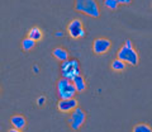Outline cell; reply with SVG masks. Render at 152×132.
Wrapping results in <instances>:
<instances>
[{
    "mask_svg": "<svg viewBox=\"0 0 152 132\" xmlns=\"http://www.w3.org/2000/svg\"><path fill=\"white\" fill-rule=\"evenodd\" d=\"M118 59L122 60L123 62L131 65V66L138 65L140 56H138V54H137V51L133 48L132 41L127 40L126 43L119 48V51H118Z\"/></svg>",
    "mask_w": 152,
    "mask_h": 132,
    "instance_id": "cell-1",
    "label": "cell"
},
{
    "mask_svg": "<svg viewBox=\"0 0 152 132\" xmlns=\"http://www.w3.org/2000/svg\"><path fill=\"white\" fill-rule=\"evenodd\" d=\"M75 10L93 18H98L100 15V9H99L96 0H76Z\"/></svg>",
    "mask_w": 152,
    "mask_h": 132,
    "instance_id": "cell-2",
    "label": "cell"
},
{
    "mask_svg": "<svg viewBox=\"0 0 152 132\" xmlns=\"http://www.w3.org/2000/svg\"><path fill=\"white\" fill-rule=\"evenodd\" d=\"M79 74H80V64L77 60L67 59L61 62V75H62V78L72 80Z\"/></svg>",
    "mask_w": 152,
    "mask_h": 132,
    "instance_id": "cell-3",
    "label": "cell"
},
{
    "mask_svg": "<svg viewBox=\"0 0 152 132\" xmlns=\"http://www.w3.org/2000/svg\"><path fill=\"white\" fill-rule=\"evenodd\" d=\"M57 92H58L60 99H69V98H75L76 95V89L71 80L61 78L57 83Z\"/></svg>",
    "mask_w": 152,
    "mask_h": 132,
    "instance_id": "cell-4",
    "label": "cell"
},
{
    "mask_svg": "<svg viewBox=\"0 0 152 132\" xmlns=\"http://www.w3.org/2000/svg\"><path fill=\"white\" fill-rule=\"evenodd\" d=\"M71 112L72 113H71V116L69 117V125L74 131H77V130H80V127L84 125L85 120H86V114H85V112L79 107H76L75 109H72Z\"/></svg>",
    "mask_w": 152,
    "mask_h": 132,
    "instance_id": "cell-5",
    "label": "cell"
},
{
    "mask_svg": "<svg viewBox=\"0 0 152 132\" xmlns=\"http://www.w3.org/2000/svg\"><path fill=\"white\" fill-rule=\"evenodd\" d=\"M67 33L69 36L71 37V38H83V37H85V29L83 27V22L80 19H74L71 21L69 23L67 26Z\"/></svg>",
    "mask_w": 152,
    "mask_h": 132,
    "instance_id": "cell-6",
    "label": "cell"
},
{
    "mask_svg": "<svg viewBox=\"0 0 152 132\" xmlns=\"http://www.w3.org/2000/svg\"><path fill=\"white\" fill-rule=\"evenodd\" d=\"M112 46V42L107 38H96L93 43V51L96 55H103L109 51Z\"/></svg>",
    "mask_w": 152,
    "mask_h": 132,
    "instance_id": "cell-7",
    "label": "cell"
},
{
    "mask_svg": "<svg viewBox=\"0 0 152 132\" xmlns=\"http://www.w3.org/2000/svg\"><path fill=\"white\" fill-rule=\"evenodd\" d=\"M77 107V100L75 98H69V99H60V102L57 103V108L60 112L67 113Z\"/></svg>",
    "mask_w": 152,
    "mask_h": 132,
    "instance_id": "cell-8",
    "label": "cell"
},
{
    "mask_svg": "<svg viewBox=\"0 0 152 132\" xmlns=\"http://www.w3.org/2000/svg\"><path fill=\"white\" fill-rule=\"evenodd\" d=\"M74 84V87L76 89V92H79V93H83L86 90V81H85V79L81 74H79V75H76V76L71 80Z\"/></svg>",
    "mask_w": 152,
    "mask_h": 132,
    "instance_id": "cell-9",
    "label": "cell"
},
{
    "mask_svg": "<svg viewBox=\"0 0 152 132\" xmlns=\"http://www.w3.org/2000/svg\"><path fill=\"white\" fill-rule=\"evenodd\" d=\"M10 123L13 125V128L23 130V128L26 127V125H27V121H26V118H24L23 116H20V114H15V116H13V117H12Z\"/></svg>",
    "mask_w": 152,
    "mask_h": 132,
    "instance_id": "cell-10",
    "label": "cell"
},
{
    "mask_svg": "<svg viewBox=\"0 0 152 132\" xmlns=\"http://www.w3.org/2000/svg\"><path fill=\"white\" fill-rule=\"evenodd\" d=\"M52 55H53L55 57L57 60H60V61H65V60L69 59L67 51L64 50V48H61V47H57V48H55L53 51H52Z\"/></svg>",
    "mask_w": 152,
    "mask_h": 132,
    "instance_id": "cell-11",
    "label": "cell"
},
{
    "mask_svg": "<svg viewBox=\"0 0 152 132\" xmlns=\"http://www.w3.org/2000/svg\"><path fill=\"white\" fill-rule=\"evenodd\" d=\"M28 37H29L31 40L37 42V41H41L42 40L43 34H42V31L38 27H33V28H31V31L28 32Z\"/></svg>",
    "mask_w": 152,
    "mask_h": 132,
    "instance_id": "cell-12",
    "label": "cell"
},
{
    "mask_svg": "<svg viewBox=\"0 0 152 132\" xmlns=\"http://www.w3.org/2000/svg\"><path fill=\"white\" fill-rule=\"evenodd\" d=\"M110 67H112V70H113V71L121 73V71H123V70H124V69L127 67V64H126V62H123L122 60L117 59V60H114L113 62H112Z\"/></svg>",
    "mask_w": 152,
    "mask_h": 132,
    "instance_id": "cell-13",
    "label": "cell"
},
{
    "mask_svg": "<svg viewBox=\"0 0 152 132\" xmlns=\"http://www.w3.org/2000/svg\"><path fill=\"white\" fill-rule=\"evenodd\" d=\"M22 47H23V50L24 51H31V50H33L36 47V41H33V40L29 38V37H27V38L23 40Z\"/></svg>",
    "mask_w": 152,
    "mask_h": 132,
    "instance_id": "cell-14",
    "label": "cell"
},
{
    "mask_svg": "<svg viewBox=\"0 0 152 132\" xmlns=\"http://www.w3.org/2000/svg\"><path fill=\"white\" fill-rule=\"evenodd\" d=\"M133 132H152L151 127L146 123H140L133 127Z\"/></svg>",
    "mask_w": 152,
    "mask_h": 132,
    "instance_id": "cell-15",
    "label": "cell"
},
{
    "mask_svg": "<svg viewBox=\"0 0 152 132\" xmlns=\"http://www.w3.org/2000/svg\"><path fill=\"white\" fill-rule=\"evenodd\" d=\"M104 4H105V7L109 8L110 10H115V9L118 8V1L117 0H105Z\"/></svg>",
    "mask_w": 152,
    "mask_h": 132,
    "instance_id": "cell-16",
    "label": "cell"
},
{
    "mask_svg": "<svg viewBox=\"0 0 152 132\" xmlns=\"http://www.w3.org/2000/svg\"><path fill=\"white\" fill-rule=\"evenodd\" d=\"M45 102H46V97H39V98H38V100H37L38 106H43Z\"/></svg>",
    "mask_w": 152,
    "mask_h": 132,
    "instance_id": "cell-17",
    "label": "cell"
},
{
    "mask_svg": "<svg viewBox=\"0 0 152 132\" xmlns=\"http://www.w3.org/2000/svg\"><path fill=\"white\" fill-rule=\"evenodd\" d=\"M118 4H129L132 0H117Z\"/></svg>",
    "mask_w": 152,
    "mask_h": 132,
    "instance_id": "cell-18",
    "label": "cell"
},
{
    "mask_svg": "<svg viewBox=\"0 0 152 132\" xmlns=\"http://www.w3.org/2000/svg\"><path fill=\"white\" fill-rule=\"evenodd\" d=\"M8 132H22V131L20 130H17V128H10Z\"/></svg>",
    "mask_w": 152,
    "mask_h": 132,
    "instance_id": "cell-19",
    "label": "cell"
},
{
    "mask_svg": "<svg viewBox=\"0 0 152 132\" xmlns=\"http://www.w3.org/2000/svg\"><path fill=\"white\" fill-rule=\"evenodd\" d=\"M56 36H57V37H62V36H64V33H62V32H57V33H56Z\"/></svg>",
    "mask_w": 152,
    "mask_h": 132,
    "instance_id": "cell-20",
    "label": "cell"
},
{
    "mask_svg": "<svg viewBox=\"0 0 152 132\" xmlns=\"http://www.w3.org/2000/svg\"><path fill=\"white\" fill-rule=\"evenodd\" d=\"M33 70H34V73H38V66H34V67H33Z\"/></svg>",
    "mask_w": 152,
    "mask_h": 132,
    "instance_id": "cell-21",
    "label": "cell"
},
{
    "mask_svg": "<svg viewBox=\"0 0 152 132\" xmlns=\"http://www.w3.org/2000/svg\"><path fill=\"white\" fill-rule=\"evenodd\" d=\"M0 93H1V88H0Z\"/></svg>",
    "mask_w": 152,
    "mask_h": 132,
    "instance_id": "cell-22",
    "label": "cell"
},
{
    "mask_svg": "<svg viewBox=\"0 0 152 132\" xmlns=\"http://www.w3.org/2000/svg\"><path fill=\"white\" fill-rule=\"evenodd\" d=\"M0 130H1V127H0Z\"/></svg>",
    "mask_w": 152,
    "mask_h": 132,
    "instance_id": "cell-23",
    "label": "cell"
}]
</instances>
